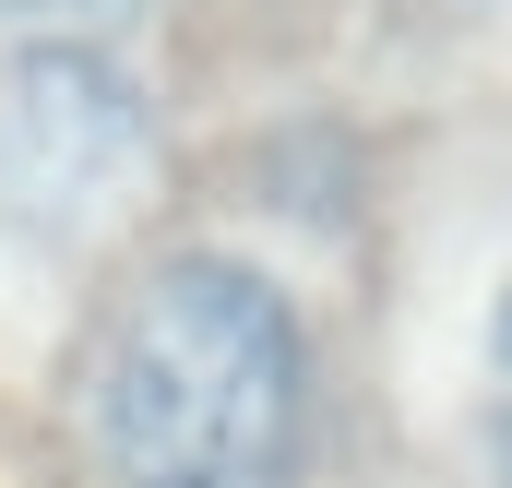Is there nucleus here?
<instances>
[{
  "label": "nucleus",
  "instance_id": "obj_5",
  "mask_svg": "<svg viewBox=\"0 0 512 488\" xmlns=\"http://www.w3.org/2000/svg\"><path fill=\"white\" fill-rule=\"evenodd\" d=\"M489 346H501V369H512V298H501V322H489Z\"/></svg>",
  "mask_w": 512,
  "mask_h": 488
},
{
  "label": "nucleus",
  "instance_id": "obj_3",
  "mask_svg": "<svg viewBox=\"0 0 512 488\" xmlns=\"http://www.w3.org/2000/svg\"><path fill=\"white\" fill-rule=\"evenodd\" d=\"M155 0H0V36H108L120 48Z\"/></svg>",
  "mask_w": 512,
  "mask_h": 488
},
{
  "label": "nucleus",
  "instance_id": "obj_4",
  "mask_svg": "<svg viewBox=\"0 0 512 488\" xmlns=\"http://www.w3.org/2000/svg\"><path fill=\"white\" fill-rule=\"evenodd\" d=\"M489 465H501V488H512V405L489 417Z\"/></svg>",
  "mask_w": 512,
  "mask_h": 488
},
{
  "label": "nucleus",
  "instance_id": "obj_2",
  "mask_svg": "<svg viewBox=\"0 0 512 488\" xmlns=\"http://www.w3.org/2000/svg\"><path fill=\"white\" fill-rule=\"evenodd\" d=\"M155 155V108L108 60V36H12L0 60V215L84 227Z\"/></svg>",
  "mask_w": 512,
  "mask_h": 488
},
{
  "label": "nucleus",
  "instance_id": "obj_1",
  "mask_svg": "<svg viewBox=\"0 0 512 488\" xmlns=\"http://www.w3.org/2000/svg\"><path fill=\"white\" fill-rule=\"evenodd\" d=\"M310 429V346L274 274L179 250L131 286L96 358V453L120 488H286Z\"/></svg>",
  "mask_w": 512,
  "mask_h": 488
}]
</instances>
